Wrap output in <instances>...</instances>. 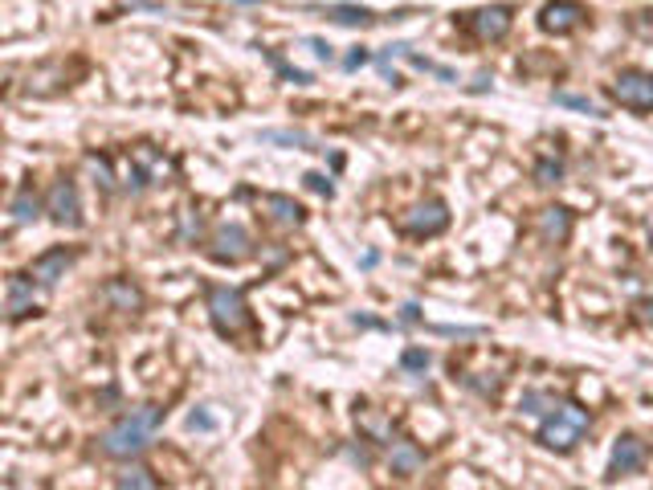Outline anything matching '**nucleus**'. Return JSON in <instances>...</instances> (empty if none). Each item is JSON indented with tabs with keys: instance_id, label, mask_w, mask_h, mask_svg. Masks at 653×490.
<instances>
[{
	"instance_id": "obj_4",
	"label": "nucleus",
	"mask_w": 653,
	"mask_h": 490,
	"mask_svg": "<svg viewBox=\"0 0 653 490\" xmlns=\"http://www.w3.org/2000/svg\"><path fill=\"white\" fill-rule=\"evenodd\" d=\"M249 254H254V237H249L246 225L237 221H225L212 229L209 237V258L221 262V266H237V262H246Z\"/></svg>"
},
{
	"instance_id": "obj_12",
	"label": "nucleus",
	"mask_w": 653,
	"mask_h": 490,
	"mask_svg": "<svg viewBox=\"0 0 653 490\" xmlns=\"http://www.w3.org/2000/svg\"><path fill=\"white\" fill-rule=\"evenodd\" d=\"M70 266H74V250L58 245V250L33 258V278L45 286V290H53V286H58V278H66V270H70Z\"/></svg>"
},
{
	"instance_id": "obj_33",
	"label": "nucleus",
	"mask_w": 653,
	"mask_h": 490,
	"mask_svg": "<svg viewBox=\"0 0 653 490\" xmlns=\"http://www.w3.org/2000/svg\"><path fill=\"white\" fill-rule=\"evenodd\" d=\"M217 425V421L209 417V413H192V417H188V429H212Z\"/></svg>"
},
{
	"instance_id": "obj_8",
	"label": "nucleus",
	"mask_w": 653,
	"mask_h": 490,
	"mask_svg": "<svg viewBox=\"0 0 653 490\" xmlns=\"http://www.w3.org/2000/svg\"><path fill=\"white\" fill-rule=\"evenodd\" d=\"M613 98L629 111H653V74H637L625 70L613 82Z\"/></svg>"
},
{
	"instance_id": "obj_18",
	"label": "nucleus",
	"mask_w": 653,
	"mask_h": 490,
	"mask_svg": "<svg viewBox=\"0 0 653 490\" xmlns=\"http://www.w3.org/2000/svg\"><path fill=\"white\" fill-rule=\"evenodd\" d=\"M326 21H335V25H376V13L371 9H363V4H326Z\"/></svg>"
},
{
	"instance_id": "obj_29",
	"label": "nucleus",
	"mask_w": 653,
	"mask_h": 490,
	"mask_svg": "<svg viewBox=\"0 0 653 490\" xmlns=\"http://www.w3.org/2000/svg\"><path fill=\"white\" fill-rule=\"evenodd\" d=\"M437 335H458V339H470V335H486V327H453V323H437Z\"/></svg>"
},
{
	"instance_id": "obj_17",
	"label": "nucleus",
	"mask_w": 653,
	"mask_h": 490,
	"mask_svg": "<svg viewBox=\"0 0 653 490\" xmlns=\"http://www.w3.org/2000/svg\"><path fill=\"white\" fill-rule=\"evenodd\" d=\"M265 209L274 213L278 225H291V229L307 221V213H302L299 200H294V196H282V192H270V196H265Z\"/></svg>"
},
{
	"instance_id": "obj_37",
	"label": "nucleus",
	"mask_w": 653,
	"mask_h": 490,
	"mask_svg": "<svg viewBox=\"0 0 653 490\" xmlns=\"http://www.w3.org/2000/svg\"><path fill=\"white\" fill-rule=\"evenodd\" d=\"M237 4H262V0H237Z\"/></svg>"
},
{
	"instance_id": "obj_22",
	"label": "nucleus",
	"mask_w": 653,
	"mask_h": 490,
	"mask_svg": "<svg viewBox=\"0 0 653 490\" xmlns=\"http://www.w3.org/2000/svg\"><path fill=\"white\" fill-rule=\"evenodd\" d=\"M265 58H270V66H274L278 74H282L286 82H294V86H307V82H315L310 78V70H299V66H291V62H282V58L274 54V49H265Z\"/></svg>"
},
{
	"instance_id": "obj_15",
	"label": "nucleus",
	"mask_w": 653,
	"mask_h": 490,
	"mask_svg": "<svg viewBox=\"0 0 653 490\" xmlns=\"http://www.w3.org/2000/svg\"><path fill=\"white\" fill-rule=\"evenodd\" d=\"M389 466H392V474H400V478H408V474H416V470H421V466H425V454L413 446V441H392Z\"/></svg>"
},
{
	"instance_id": "obj_21",
	"label": "nucleus",
	"mask_w": 653,
	"mask_h": 490,
	"mask_svg": "<svg viewBox=\"0 0 653 490\" xmlns=\"http://www.w3.org/2000/svg\"><path fill=\"white\" fill-rule=\"evenodd\" d=\"M556 107H568V111H580V115H588V119H604V111L592 102V98H584V94H556Z\"/></svg>"
},
{
	"instance_id": "obj_6",
	"label": "nucleus",
	"mask_w": 653,
	"mask_h": 490,
	"mask_svg": "<svg viewBox=\"0 0 653 490\" xmlns=\"http://www.w3.org/2000/svg\"><path fill=\"white\" fill-rule=\"evenodd\" d=\"M45 213H49L53 225L78 229L82 225V205H78V188H74V180H53L49 196H45Z\"/></svg>"
},
{
	"instance_id": "obj_26",
	"label": "nucleus",
	"mask_w": 653,
	"mask_h": 490,
	"mask_svg": "<svg viewBox=\"0 0 653 490\" xmlns=\"http://www.w3.org/2000/svg\"><path fill=\"white\" fill-rule=\"evenodd\" d=\"M400 368H405V372H425V368H429V352L425 348H405Z\"/></svg>"
},
{
	"instance_id": "obj_1",
	"label": "nucleus",
	"mask_w": 653,
	"mask_h": 490,
	"mask_svg": "<svg viewBox=\"0 0 653 490\" xmlns=\"http://www.w3.org/2000/svg\"><path fill=\"white\" fill-rule=\"evenodd\" d=\"M159 421H164V409H159V405H139V409L123 413L115 425L98 437V450H103L106 458H135L139 450L151 446Z\"/></svg>"
},
{
	"instance_id": "obj_38",
	"label": "nucleus",
	"mask_w": 653,
	"mask_h": 490,
	"mask_svg": "<svg viewBox=\"0 0 653 490\" xmlns=\"http://www.w3.org/2000/svg\"><path fill=\"white\" fill-rule=\"evenodd\" d=\"M649 233H653V217H649Z\"/></svg>"
},
{
	"instance_id": "obj_24",
	"label": "nucleus",
	"mask_w": 653,
	"mask_h": 490,
	"mask_svg": "<svg viewBox=\"0 0 653 490\" xmlns=\"http://www.w3.org/2000/svg\"><path fill=\"white\" fill-rule=\"evenodd\" d=\"M535 180L539 184H559V180H564V164L559 160H539L535 164Z\"/></svg>"
},
{
	"instance_id": "obj_31",
	"label": "nucleus",
	"mask_w": 653,
	"mask_h": 490,
	"mask_svg": "<svg viewBox=\"0 0 653 490\" xmlns=\"http://www.w3.org/2000/svg\"><path fill=\"white\" fill-rule=\"evenodd\" d=\"M307 45H310V49H315L318 58H323V62H331V58H335V49H331V45H326L323 37H307Z\"/></svg>"
},
{
	"instance_id": "obj_2",
	"label": "nucleus",
	"mask_w": 653,
	"mask_h": 490,
	"mask_svg": "<svg viewBox=\"0 0 653 490\" xmlns=\"http://www.w3.org/2000/svg\"><path fill=\"white\" fill-rule=\"evenodd\" d=\"M588 425H592L588 409H580V405H559V409L543 421L539 441H543L548 450H556V454H568V450H572L576 441L588 433Z\"/></svg>"
},
{
	"instance_id": "obj_13",
	"label": "nucleus",
	"mask_w": 653,
	"mask_h": 490,
	"mask_svg": "<svg viewBox=\"0 0 653 490\" xmlns=\"http://www.w3.org/2000/svg\"><path fill=\"white\" fill-rule=\"evenodd\" d=\"M103 298L115 307V311H131V315L143 311V290L131 282V278H111V282L103 286Z\"/></svg>"
},
{
	"instance_id": "obj_16",
	"label": "nucleus",
	"mask_w": 653,
	"mask_h": 490,
	"mask_svg": "<svg viewBox=\"0 0 653 490\" xmlns=\"http://www.w3.org/2000/svg\"><path fill=\"white\" fill-rule=\"evenodd\" d=\"M559 396L556 392H548V388H531V392H523V401H519V413L523 417H551V413L559 409Z\"/></svg>"
},
{
	"instance_id": "obj_14",
	"label": "nucleus",
	"mask_w": 653,
	"mask_h": 490,
	"mask_svg": "<svg viewBox=\"0 0 653 490\" xmlns=\"http://www.w3.org/2000/svg\"><path fill=\"white\" fill-rule=\"evenodd\" d=\"M568 233H572V213L564 205H551L539 213V237L548 241V245H564Z\"/></svg>"
},
{
	"instance_id": "obj_30",
	"label": "nucleus",
	"mask_w": 653,
	"mask_h": 490,
	"mask_svg": "<svg viewBox=\"0 0 653 490\" xmlns=\"http://www.w3.org/2000/svg\"><path fill=\"white\" fill-rule=\"evenodd\" d=\"M363 62H371V54H368V49H352V54L344 58V70H360Z\"/></svg>"
},
{
	"instance_id": "obj_11",
	"label": "nucleus",
	"mask_w": 653,
	"mask_h": 490,
	"mask_svg": "<svg viewBox=\"0 0 653 490\" xmlns=\"http://www.w3.org/2000/svg\"><path fill=\"white\" fill-rule=\"evenodd\" d=\"M470 29H474V37H482V41H498V37L511 33V9H506V4H490V9L470 13Z\"/></svg>"
},
{
	"instance_id": "obj_34",
	"label": "nucleus",
	"mask_w": 653,
	"mask_h": 490,
	"mask_svg": "<svg viewBox=\"0 0 653 490\" xmlns=\"http://www.w3.org/2000/svg\"><path fill=\"white\" fill-rule=\"evenodd\" d=\"M490 82H495V78H486V74H478V78L470 82V90H474V94H482V90H490Z\"/></svg>"
},
{
	"instance_id": "obj_27",
	"label": "nucleus",
	"mask_w": 653,
	"mask_h": 490,
	"mask_svg": "<svg viewBox=\"0 0 653 490\" xmlns=\"http://www.w3.org/2000/svg\"><path fill=\"white\" fill-rule=\"evenodd\" d=\"M86 168L94 172V176H98V184H103L106 192H111V188H115V176H111V164H106L103 156H86Z\"/></svg>"
},
{
	"instance_id": "obj_32",
	"label": "nucleus",
	"mask_w": 653,
	"mask_h": 490,
	"mask_svg": "<svg viewBox=\"0 0 653 490\" xmlns=\"http://www.w3.org/2000/svg\"><path fill=\"white\" fill-rule=\"evenodd\" d=\"M400 323H421V307L405 303V307H400Z\"/></svg>"
},
{
	"instance_id": "obj_25",
	"label": "nucleus",
	"mask_w": 653,
	"mask_h": 490,
	"mask_svg": "<svg viewBox=\"0 0 653 490\" xmlns=\"http://www.w3.org/2000/svg\"><path fill=\"white\" fill-rule=\"evenodd\" d=\"M360 425L368 429L376 441H389L392 446V429H389V421H380V417H371V413H360Z\"/></svg>"
},
{
	"instance_id": "obj_19",
	"label": "nucleus",
	"mask_w": 653,
	"mask_h": 490,
	"mask_svg": "<svg viewBox=\"0 0 653 490\" xmlns=\"http://www.w3.org/2000/svg\"><path fill=\"white\" fill-rule=\"evenodd\" d=\"M257 139L262 143H282V147H307V152H323L315 139H310L307 131H278V127H265V131H257Z\"/></svg>"
},
{
	"instance_id": "obj_7",
	"label": "nucleus",
	"mask_w": 653,
	"mask_h": 490,
	"mask_svg": "<svg viewBox=\"0 0 653 490\" xmlns=\"http://www.w3.org/2000/svg\"><path fill=\"white\" fill-rule=\"evenodd\" d=\"M584 21H588V9H584L580 0H548L543 9H539V29L543 33H572V29H580Z\"/></svg>"
},
{
	"instance_id": "obj_5",
	"label": "nucleus",
	"mask_w": 653,
	"mask_h": 490,
	"mask_svg": "<svg viewBox=\"0 0 653 490\" xmlns=\"http://www.w3.org/2000/svg\"><path fill=\"white\" fill-rule=\"evenodd\" d=\"M400 233H408V237H437V233L450 225V209H445V200H421V205H413L408 213H400Z\"/></svg>"
},
{
	"instance_id": "obj_10",
	"label": "nucleus",
	"mask_w": 653,
	"mask_h": 490,
	"mask_svg": "<svg viewBox=\"0 0 653 490\" xmlns=\"http://www.w3.org/2000/svg\"><path fill=\"white\" fill-rule=\"evenodd\" d=\"M645 441L641 437H633V433H625V437H617V446H613V462H609V474L613 478H621V474H637L645 466Z\"/></svg>"
},
{
	"instance_id": "obj_20",
	"label": "nucleus",
	"mask_w": 653,
	"mask_h": 490,
	"mask_svg": "<svg viewBox=\"0 0 653 490\" xmlns=\"http://www.w3.org/2000/svg\"><path fill=\"white\" fill-rule=\"evenodd\" d=\"M9 213H13V225H25V221H33V217L41 213V200H37L33 188H21V192L13 196Z\"/></svg>"
},
{
	"instance_id": "obj_36",
	"label": "nucleus",
	"mask_w": 653,
	"mask_h": 490,
	"mask_svg": "<svg viewBox=\"0 0 653 490\" xmlns=\"http://www.w3.org/2000/svg\"><path fill=\"white\" fill-rule=\"evenodd\" d=\"M376 262H380V254L371 250V254H363V262H360V266H363V270H371V266H376Z\"/></svg>"
},
{
	"instance_id": "obj_28",
	"label": "nucleus",
	"mask_w": 653,
	"mask_h": 490,
	"mask_svg": "<svg viewBox=\"0 0 653 490\" xmlns=\"http://www.w3.org/2000/svg\"><path fill=\"white\" fill-rule=\"evenodd\" d=\"M302 180H307V188H310V192H318V196H335V184H331V180H326L323 172H307V176H302Z\"/></svg>"
},
{
	"instance_id": "obj_3",
	"label": "nucleus",
	"mask_w": 653,
	"mask_h": 490,
	"mask_svg": "<svg viewBox=\"0 0 653 490\" xmlns=\"http://www.w3.org/2000/svg\"><path fill=\"white\" fill-rule=\"evenodd\" d=\"M209 315H212V327L221 335H241L249 331V307H246V294L237 286H209Z\"/></svg>"
},
{
	"instance_id": "obj_9",
	"label": "nucleus",
	"mask_w": 653,
	"mask_h": 490,
	"mask_svg": "<svg viewBox=\"0 0 653 490\" xmlns=\"http://www.w3.org/2000/svg\"><path fill=\"white\" fill-rule=\"evenodd\" d=\"M41 286V282H37ZM37 286L33 278L25 274H9V298H4V315H9L13 323L25 319V315H37Z\"/></svg>"
},
{
	"instance_id": "obj_23",
	"label": "nucleus",
	"mask_w": 653,
	"mask_h": 490,
	"mask_svg": "<svg viewBox=\"0 0 653 490\" xmlns=\"http://www.w3.org/2000/svg\"><path fill=\"white\" fill-rule=\"evenodd\" d=\"M115 482H119V486H139V490H151V486H156L151 470H143V466H131V470H123Z\"/></svg>"
},
{
	"instance_id": "obj_35",
	"label": "nucleus",
	"mask_w": 653,
	"mask_h": 490,
	"mask_svg": "<svg viewBox=\"0 0 653 490\" xmlns=\"http://www.w3.org/2000/svg\"><path fill=\"white\" fill-rule=\"evenodd\" d=\"M641 323H649V327H653V298H649V303H641Z\"/></svg>"
}]
</instances>
